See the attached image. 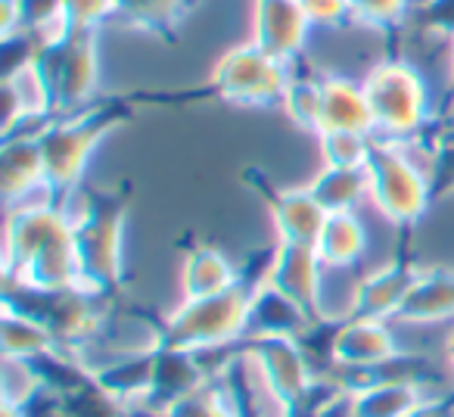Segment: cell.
<instances>
[{
  "label": "cell",
  "mask_w": 454,
  "mask_h": 417,
  "mask_svg": "<svg viewBox=\"0 0 454 417\" xmlns=\"http://www.w3.org/2000/svg\"><path fill=\"white\" fill-rule=\"evenodd\" d=\"M274 247L265 253L253 256L243 265V278L237 287L215 296L202 299H184L181 309H175L162 324L156 327L159 349H181V352H212V349L231 346V342L243 340V321H247V309L253 290L268 278V265H271Z\"/></svg>",
  "instance_id": "obj_1"
},
{
  "label": "cell",
  "mask_w": 454,
  "mask_h": 417,
  "mask_svg": "<svg viewBox=\"0 0 454 417\" xmlns=\"http://www.w3.org/2000/svg\"><path fill=\"white\" fill-rule=\"evenodd\" d=\"M131 187H88L78 212H72V247H75L82 287L94 296L113 303L125 280V240Z\"/></svg>",
  "instance_id": "obj_2"
},
{
  "label": "cell",
  "mask_w": 454,
  "mask_h": 417,
  "mask_svg": "<svg viewBox=\"0 0 454 417\" xmlns=\"http://www.w3.org/2000/svg\"><path fill=\"white\" fill-rule=\"evenodd\" d=\"M140 97H109L75 115L57 119L41 134V156H44V184L51 200L63 208H72V196L82 187L88 162L100 140L125 125L137 113Z\"/></svg>",
  "instance_id": "obj_3"
},
{
  "label": "cell",
  "mask_w": 454,
  "mask_h": 417,
  "mask_svg": "<svg viewBox=\"0 0 454 417\" xmlns=\"http://www.w3.org/2000/svg\"><path fill=\"white\" fill-rule=\"evenodd\" d=\"M361 84L371 103L373 138L389 144H420L433 128L429 90L420 69L402 57H389L380 59Z\"/></svg>",
  "instance_id": "obj_4"
},
{
  "label": "cell",
  "mask_w": 454,
  "mask_h": 417,
  "mask_svg": "<svg viewBox=\"0 0 454 417\" xmlns=\"http://www.w3.org/2000/svg\"><path fill=\"white\" fill-rule=\"evenodd\" d=\"M41 78L51 94L53 115L66 119L82 109L94 106L97 88H100V51H97V32H63L41 38L38 57H35Z\"/></svg>",
  "instance_id": "obj_5"
},
{
  "label": "cell",
  "mask_w": 454,
  "mask_h": 417,
  "mask_svg": "<svg viewBox=\"0 0 454 417\" xmlns=\"http://www.w3.org/2000/svg\"><path fill=\"white\" fill-rule=\"evenodd\" d=\"M371 196L367 200L389 218L395 228L414 231L433 202V181L429 171L408 153V144H389L373 138V150L367 159Z\"/></svg>",
  "instance_id": "obj_6"
},
{
  "label": "cell",
  "mask_w": 454,
  "mask_h": 417,
  "mask_svg": "<svg viewBox=\"0 0 454 417\" xmlns=\"http://www.w3.org/2000/svg\"><path fill=\"white\" fill-rule=\"evenodd\" d=\"M4 303L16 305L26 311L28 318L41 321L53 334L66 355L82 352L88 342H94L103 330V318H106V299L94 296V293L72 287V290H28V287L7 284L4 290Z\"/></svg>",
  "instance_id": "obj_7"
},
{
  "label": "cell",
  "mask_w": 454,
  "mask_h": 417,
  "mask_svg": "<svg viewBox=\"0 0 454 417\" xmlns=\"http://www.w3.org/2000/svg\"><path fill=\"white\" fill-rule=\"evenodd\" d=\"M293 63L271 57L255 41L231 47L208 75L206 90L196 97H215L231 106H274L284 103Z\"/></svg>",
  "instance_id": "obj_8"
},
{
  "label": "cell",
  "mask_w": 454,
  "mask_h": 417,
  "mask_svg": "<svg viewBox=\"0 0 454 417\" xmlns=\"http://www.w3.org/2000/svg\"><path fill=\"white\" fill-rule=\"evenodd\" d=\"M243 358L255 371L265 392L293 417V411L305 402L315 380H311L309 358L302 352L299 336H265V340L243 342Z\"/></svg>",
  "instance_id": "obj_9"
},
{
  "label": "cell",
  "mask_w": 454,
  "mask_h": 417,
  "mask_svg": "<svg viewBox=\"0 0 454 417\" xmlns=\"http://www.w3.org/2000/svg\"><path fill=\"white\" fill-rule=\"evenodd\" d=\"M243 181L268 206L274 228H278V240L315 247L317 234H321L324 222H327V212L311 196L309 187H274L271 177L262 169H255V165L243 169Z\"/></svg>",
  "instance_id": "obj_10"
},
{
  "label": "cell",
  "mask_w": 454,
  "mask_h": 417,
  "mask_svg": "<svg viewBox=\"0 0 454 417\" xmlns=\"http://www.w3.org/2000/svg\"><path fill=\"white\" fill-rule=\"evenodd\" d=\"M208 377H212V374L202 365V355L153 346L150 386H146L144 398H140L131 411H137V414H144V417H162L171 405H177L193 389H200Z\"/></svg>",
  "instance_id": "obj_11"
},
{
  "label": "cell",
  "mask_w": 454,
  "mask_h": 417,
  "mask_svg": "<svg viewBox=\"0 0 454 417\" xmlns=\"http://www.w3.org/2000/svg\"><path fill=\"white\" fill-rule=\"evenodd\" d=\"M330 358L348 374H367L389 367L398 355V340L386 321L373 318H346L330 336Z\"/></svg>",
  "instance_id": "obj_12"
},
{
  "label": "cell",
  "mask_w": 454,
  "mask_h": 417,
  "mask_svg": "<svg viewBox=\"0 0 454 417\" xmlns=\"http://www.w3.org/2000/svg\"><path fill=\"white\" fill-rule=\"evenodd\" d=\"M311 28L315 26L309 22L302 0H255L253 41L271 57L296 63L309 44Z\"/></svg>",
  "instance_id": "obj_13"
},
{
  "label": "cell",
  "mask_w": 454,
  "mask_h": 417,
  "mask_svg": "<svg viewBox=\"0 0 454 417\" xmlns=\"http://www.w3.org/2000/svg\"><path fill=\"white\" fill-rule=\"evenodd\" d=\"M268 284H274L280 293L299 303L315 321H321V280L324 265L321 256L309 243H286L278 240L268 265Z\"/></svg>",
  "instance_id": "obj_14"
},
{
  "label": "cell",
  "mask_w": 454,
  "mask_h": 417,
  "mask_svg": "<svg viewBox=\"0 0 454 417\" xmlns=\"http://www.w3.org/2000/svg\"><path fill=\"white\" fill-rule=\"evenodd\" d=\"M417 265L408 253H395V259H389L383 268L364 274V278L355 284L352 293V309H348V318H373V321H389V318L398 315L404 296H408L411 284H414Z\"/></svg>",
  "instance_id": "obj_15"
},
{
  "label": "cell",
  "mask_w": 454,
  "mask_h": 417,
  "mask_svg": "<svg viewBox=\"0 0 454 417\" xmlns=\"http://www.w3.org/2000/svg\"><path fill=\"white\" fill-rule=\"evenodd\" d=\"M315 318L302 309L299 303H293L286 293H280L274 284L262 280L253 290L247 309V321H243V340H265V336H299L302 340L311 327Z\"/></svg>",
  "instance_id": "obj_16"
},
{
  "label": "cell",
  "mask_w": 454,
  "mask_h": 417,
  "mask_svg": "<svg viewBox=\"0 0 454 417\" xmlns=\"http://www.w3.org/2000/svg\"><path fill=\"white\" fill-rule=\"evenodd\" d=\"M0 190L7 208L28 206L35 193L51 200L44 184V156H41V138H7L0 146ZM53 202V200H51Z\"/></svg>",
  "instance_id": "obj_17"
},
{
  "label": "cell",
  "mask_w": 454,
  "mask_h": 417,
  "mask_svg": "<svg viewBox=\"0 0 454 417\" xmlns=\"http://www.w3.org/2000/svg\"><path fill=\"white\" fill-rule=\"evenodd\" d=\"M454 318V268L429 265L420 268L398 309L402 324H435Z\"/></svg>",
  "instance_id": "obj_18"
},
{
  "label": "cell",
  "mask_w": 454,
  "mask_h": 417,
  "mask_svg": "<svg viewBox=\"0 0 454 417\" xmlns=\"http://www.w3.org/2000/svg\"><path fill=\"white\" fill-rule=\"evenodd\" d=\"M321 131H358L373 134V115L364 84L346 75H321Z\"/></svg>",
  "instance_id": "obj_19"
},
{
  "label": "cell",
  "mask_w": 454,
  "mask_h": 417,
  "mask_svg": "<svg viewBox=\"0 0 454 417\" xmlns=\"http://www.w3.org/2000/svg\"><path fill=\"white\" fill-rule=\"evenodd\" d=\"M200 0H115L113 22L140 35H153L168 44L177 41V32L196 10Z\"/></svg>",
  "instance_id": "obj_20"
},
{
  "label": "cell",
  "mask_w": 454,
  "mask_h": 417,
  "mask_svg": "<svg viewBox=\"0 0 454 417\" xmlns=\"http://www.w3.org/2000/svg\"><path fill=\"white\" fill-rule=\"evenodd\" d=\"M243 278V265H234L221 249L208 243H196L184 253L181 265V290L184 299H202L237 287Z\"/></svg>",
  "instance_id": "obj_21"
},
{
  "label": "cell",
  "mask_w": 454,
  "mask_h": 417,
  "mask_svg": "<svg viewBox=\"0 0 454 417\" xmlns=\"http://www.w3.org/2000/svg\"><path fill=\"white\" fill-rule=\"evenodd\" d=\"M348 389H352V417H404L427 398L414 377H383Z\"/></svg>",
  "instance_id": "obj_22"
},
{
  "label": "cell",
  "mask_w": 454,
  "mask_h": 417,
  "mask_svg": "<svg viewBox=\"0 0 454 417\" xmlns=\"http://www.w3.org/2000/svg\"><path fill=\"white\" fill-rule=\"evenodd\" d=\"M97 386L106 392L113 402H119L125 411H131L134 405L144 398L146 386L153 377V349L131 355H119V358L106 361L100 367H90Z\"/></svg>",
  "instance_id": "obj_23"
},
{
  "label": "cell",
  "mask_w": 454,
  "mask_h": 417,
  "mask_svg": "<svg viewBox=\"0 0 454 417\" xmlns=\"http://www.w3.org/2000/svg\"><path fill=\"white\" fill-rule=\"evenodd\" d=\"M317 256H321L324 271H336V268H352L364 259L367 253V228L355 212H336L327 216L321 234L315 243Z\"/></svg>",
  "instance_id": "obj_24"
},
{
  "label": "cell",
  "mask_w": 454,
  "mask_h": 417,
  "mask_svg": "<svg viewBox=\"0 0 454 417\" xmlns=\"http://www.w3.org/2000/svg\"><path fill=\"white\" fill-rule=\"evenodd\" d=\"M305 187L321 202L327 216H336V212H355L358 202L371 196V177H367V165H358V169L324 165Z\"/></svg>",
  "instance_id": "obj_25"
},
{
  "label": "cell",
  "mask_w": 454,
  "mask_h": 417,
  "mask_svg": "<svg viewBox=\"0 0 454 417\" xmlns=\"http://www.w3.org/2000/svg\"><path fill=\"white\" fill-rule=\"evenodd\" d=\"M0 340H4V358H13V361H35V358H44V355L63 352L44 324L28 318L26 311H20L10 303H4Z\"/></svg>",
  "instance_id": "obj_26"
},
{
  "label": "cell",
  "mask_w": 454,
  "mask_h": 417,
  "mask_svg": "<svg viewBox=\"0 0 454 417\" xmlns=\"http://www.w3.org/2000/svg\"><path fill=\"white\" fill-rule=\"evenodd\" d=\"M162 417H243V398L227 371H218Z\"/></svg>",
  "instance_id": "obj_27"
},
{
  "label": "cell",
  "mask_w": 454,
  "mask_h": 417,
  "mask_svg": "<svg viewBox=\"0 0 454 417\" xmlns=\"http://www.w3.org/2000/svg\"><path fill=\"white\" fill-rule=\"evenodd\" d=\"M321 103H324L321 75H299V72H293L290 84H286L284 103H280L293 125H299L302 131L321 134Z\"/></svg>",
  "instance_id": "obj_28"
},
{
  "label": "cell",
  "mask_w": 454,
  "mask_h": 417,
  "mask_svg": "<svg viewBox=\"0 0 454 417\" xmlns=\"http://www.w3.org/2000/svg\"><path fill=\"white\" fill-rule=\"evenodd\" d=\"M317 140H321L324 165H336V169L367 165L373 150V134H358V131H321Z\"/></svg>",
  "instance_id": "obj_29"
},
{
  "label": "cell",
  "mask_w": 454,
  "mask_h": 417,
  "mask_svg": "<svg viewBox=\"0 0 454 417\" xmlns=\"http://www.w3.org/2000/svg\"><path fill=\"white\" fill-rule=\"evenodd\" d=\"M429 153V181H433V200L454 193V122L442 125L427 146Z\"/></svg>",
  "instance_id": "obj_30"
},
{
  "label": "cell",
  "mask_w": 454,
  "mask_h": 417,
  "mask_svg": "<svg viewBox=\"0 0 454 417\" xmlns=\"http://www.w3.org/2000/svg\"><path fill=\"white\" fill-rule=\"evenodd\" d=\"M352 10L355 22L383 35H395L408 20V0H352Z\"/></svg>",
  "instance_id": "obj_31"
},
{
  "label": "cell",
  "mask_w": 454,
  "mask_h": 417,
  "mask_svg": "<svg viewBox=\"0 0 454 417\" xmlns=\"http://www.w3.org/2000/svg\"><path fill=\"white\" fill-rule=\"evenodd\" d=\"M20 16H22V32L38 35V38H51V35L63 32V16H66V0H20Z\"/></svg>",
  "instance_id": "obj_32"
},
{
  "label": "cell",
  "mask_w": 454,
  "mask_h": 417,
  "mask_svg": "<svg viewBox=\"0 0 454 417\" xmlns=\"http://www.w3.org/2000/svg\"><path fill=\"white\" fill-rule=\"evenodd\" d=\"M115 16V0H66L63 26L72 32H97Z\"/></svg>",
  "instance_id": "obj_33"
},
{
  "label": "cell",
  "mask_w": 454,
  "mask_h": 417,
  "mask_svg": "<svg viewBox=\"0 0 454 417\" xmlns=\"http://www.w3.org/2000/svg\"><path fill=\"white\" fill-rule=\"evenodd\" d=\"M302 7L317 28H346L355 22L352 0H302Z\"/></svg>",
  "instance_id": "obj_34"
},
{
  "label": "cell",
  "mask_w": 454,
  "mask_h": 417,
  "mask_svg": "<svg viewBox=\"0 0 454 417\" xmlns=\"http://www.w3.org/2000/svg\"><path fill=\"white\" fill-rule=\"evenodd\" d=\"M417 22H420V28H427V32L451 38L454 35V0H427V4L420 7V13H417Z\"/></svg>",
  "instance_id": "obj_35"
},
{
  "label": "cell",
  "mask_w": 454,
  "mask_h": 417,
  "mask_svg": "<svg viewBox=\"0 0 454 417\" xmlns=\"http://www.w3.org/2000/svg\"><path fill=\"white\" fill-rule=\"evenodd\" d=\"M22 32L20 0H0V38L7 41Z\"/></svg>",
  "instance_id": "obj_36"
},
{
  "label": "cell",
  "mask_w": 454,
  "mask_h": 417,
  "mask_svg": "<svg viewBox=\"0 0 454 417\" xmlns=\"http://www.w3.org/2000/svg\"><path fill=\"white\" fill-rule=\"evenodd\" d=\"M404 417H454V396L451 398H423L417 408Z\"/></svg>",
  "instance_id": "obj_37"
},
{
  "label": "cell",
  "mask_w": 454,
  "mask_h": 417,
  "mask_svg": "<svg viewBox=\"0 0 454 417\" xmlns=\"http://www.w3.org/2000/svg\"><path fill=\"white\" fill-rule=\"evenodd\" d=\"M0 417H28V411L13 408V405H4V408H0Z\"/></svg>",
  "instance_id": "obj_38"
},
{
  "label": "cell",
  "mask_w": 454,
  "mask_h": 417,
  "mask_svg": "<svg viewBox=\"0 0 454 417\" xmlns=\"http://www.w3.org/2000/svg\"><path fill=\"white\" fill-rule=\"evenodd\" d=\"M445 355H448V365H451L454 371V330L448 334V342H445Z\"/></svg>",
  "instance_id": "obj_39"
},
{
  "label": "cell",
  "mask_w": 454,
  "mask_h": 417,
  "mask_svg": "<svg viewBox=\"0 0 454 417\" xmlns=\"http://www.w3.org/2000/svg\"><path fill=\"white\" fill-rule=\"evenodd\" d=\"M451 97H454V35H451Z\"/></svg>",
  "instance_id": "obj_40"
},
{
  "label": "cell",
  "mask_w": 454,
  "mask_h": 417,
  "mask_svg": "<svg viewBox=\"0 0 454 417\" xmlns=\"http://www.w3.org/2000/svg\"><path fill=\"white\" fill-rule=\"evenodd\" d=\"M451 106H454V97H451Z\"/></svg>",
  "instance_id": "obj_41"
}]
</instances>
